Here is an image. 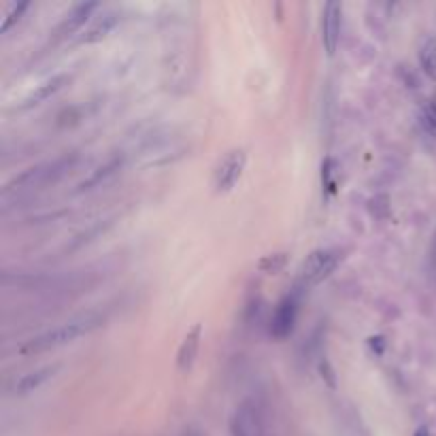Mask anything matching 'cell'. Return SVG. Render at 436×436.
Segmentation results:
<instances>
[{
    "mask_svg": "<svg viewBox=\"0 0 436 436\" xmlns=\"http://www.w3.org/2000/svg\"><path fill=\"white\" fill-rule=\"evenodd\" d=\"M58 364H51V366H41L37 371H30L26 375H22V379L15 383V394L17 396H26L30 392H37L41 385H45L56 373H58Z\"/></svg>",
    "mask_w": 436,
    "mask_h": 436,
    "instance_id": "cell-12",
    "label": "cell"
},
{
    "mask_svg": "<svg viewBox=\"0 0 436 436\" xmlns=\"http://www.w3.org/2000/svg\"><path fill=\"white\" fill-rule=\"evenodd\" d=\"M419 66L421 71L432 79L436 81V37H426L419 45Z\"/></svg>",
    "mask_w": 436,
    "mask_h": 436,
    "instance_id": "cell-14",
    "label": "cell"
},
{
    "mask_svg": "<svg viewBox=\"0 0 436 436\" xmlns=\"http://www.w3.org/2000/svg\"><path fill=\"white\" fill-rule=\"evenodd\" d=\"M200 339H203V324H194L187 330V334L179 345V351H177V371L179 373L187 375L194 368L198 351H200Z\"/></svg>",
    "mask_w": 436,
    "mask_h": 436,
    "instance_id": "cell-10",
    "label": "cell"
},
{
    "mask_svg": "<svg viewBox=\"0 0 436 436\" xmlns=\"http://www.w3.org/2000/svg\"><path fill=\"white\" fill-rule=\"evenodd\" d=\"M98 7H100L98 3H79V5H75L69 13L62 17V22L58 24V28L53 32V39L56 41H62V39L73 37L75 32H79L87 24V19L92 17V13Z\"/></svg>",
    "mask_w": 436,
    "mask_h": 436,
    "instance_id": "cell-8",
    "label": "cell"
},
{
    "mask_svg": "<svg viewBox=\"0 0 436 436\" xmlns=\"http://www.w3.org/2000/svg\"><path fill=\"white\" fill-rule=\"evenodd\" d=\"M319 373H321V379H326L328 387H332V389L337 387V379H334V371H332V366H330L328 360L319 362Z\"/></svg>",
    "mask_w": 436,
    "mask_h": 436,
    "instance_id": "cell-18",
    "label": "cell"
},
{
    "mask_svg": "<svg viewBox=\"0 0 436 436\" xmlns=\"http://www.w3.org/2000/svg\"><path fill=\"white\" fill-rule=\"evenodd\" d=\"M121 22V13L115 11V9H107L100 13L90 26L83 35L79 37V45H94V43H100L103 39H107L111 32L117 28V24Z\"/></svg>",
    "mask_w": 436,
    "mask_h": 436,
    "instance_id": "cell-9",
    "label": "cell"
},
{
    "mask_svg": "<svg viewBox=\"0 0 436 436\" xmlns=\"http://www.w3.org/2000/svg\"><path fill=\"white\" fill-rule=\"evenodd\" d=\"M232 436H264V419L262 409L255 400H245L234 411L230 421Z\"/></svg>",
    "mask_w": 436,
    "mask_h": 436,
    "instance_id": "cell-5",
    "label": "cell"
},
{
    "mask_svg": "<svg viewBox=\"0 0 436 436\" xmlns=\"http://www.w3.org/2000/svg\"><path fill=\"white\" fill-rule=\"evenodd\" d=\"M341 260H343V251L339 249H315L313 253H309L298 271V292L311 290L319 285L321 281H326L337 271Z\"/></svg>",
    "mask_w": 436,
    "mask_h": 436,
    "instance_id": "cell-3",
    "label": "cell"
},
{
    "mask_svg": "<svg viewBox=\"0 0 436 436\" xmlns=\"http://www.w3.org/2000/svg\"><path fill=\"white\" fill-rule=\"evenodd\" d=\"M100 324H103V315L98 313H85L81 317H75L71 321H66L58 328H51L43 334H39L37 339L28 341L22 351L24 353H43V351H51V349H58V347H64L69 345L85 334H90L92 330H96Z\"/></svg>",
    "mask_w": 436,
    "mask_h": 436,
    "instance_id": "cell-1",
    "label": "cell"
},
{
    "mask_svg": "<svg viewBox=\"0 0 436 436\" xmlns=\"http://www.w3.org/2000/svg\"><path fill=\"white\" fill-rule=\"evenodd\" d=\"M413 436H430V430L426 428V426H419L417 430H415V434Z\"/></svg>",
    "mask_w": 436,
    "mask_h": 436,
    "instance_id": "cell-20",
    "label": "cell"
},
{
    "mask_svg": "<svg viewBox=\"0 0 436 436\" xmlns=\"http://www.w3.org/2000/svg\"><path fill=\"white\" fill-rule=\"evenodd\" d=\"M421 119H424V126L430 130V134L436 137V103H426L424 109H421Z\"/></svg>",
    "mask_w": 436,
    "mask_h": 436,
    "instance_id": "cell-17",
    "label": "cell"
},
{
    "mask_svg": "<svg viewBox=\"0 0 436 436\" xmlns=\"http://www.w3.org/2000/svg\"><path fill=\"white\" fill-rule=\"evenodd\" d=\"M121 164H124V156L111 158V160L105 162L103 166H98V169H96L87 179H83V181L77 185V192H87V190H94V187H98V185H103L107 179H111V177L121 169Z\"/></svg>",
    "mask_w": 436,
    "mask_h": 436,
    "instance_id": "cell-13",
    "label": "cell"
},
{
    "mask_svg": "<svg viewBox=\"0 0 436 436\" xmlns=\"http://www.w3.org/2000/svg\"><path fill=\"white\" fill-rule=\"evenodd\" d=\"M181 436H203V434H200V430H198V428L190 426V428H185V430H183V434H181Z\"/></svg>",
    "mask_w": 436,
    "mask_h": 436,
    "instance_id": "cell-19",
    "label": "cell"
},
{
    "mask_svg": "<svg viewBox=\"0 0 436 436\" xmlns=\"http://www.w3.org/2000/svg\"><path fill=\"white\" fill-rule=\"evenodd\" d=\"M28 7H30V3H19V5H13L11 7V11L5 15V19H3V24H0V32H3V35H5V32H9L19 19H22V15L28 11Z\"/></svg>",
    "mask_w": 436,
    "mask_h": 436,
    "instance_id": "cell-16",
    "label": "cell"
},
{
    "mask_svg": "<svg viewBox=\"0 0 436 436\" xmlns=\"http://www.w3.org/2000/svg\"><path fill=\"white\" fill-rule=\"evenodd\" d=\"M296 317H298V292H292L281 300L273 313L271 337L277 341L287 339L296 328Z\"/></svg>",
    "mask_w": 436,
    "mask_h": 436,
    "instance_id": "cell-6",
    "label": "cell"
},
{
    "mask_svg": "<svg viewBox=\"0 0 436 436\" xmlns=\"http://www.w3.org/2000/svg\"><path fill=\"white\" fill-rule=\"evenodd\" d=\"M287 264V253L285 251H279V253H268L264 255L260 262H258V271L260 273H266V275H277L281 273Z\"/></svg>",
    "mask_w": 436,
    "mask_h": 436,
    "instance_id": "cell-15",
    "label": "cell"
},
{
    "mask_svg": "<svg viewBox=\"0 0 436 436\" xmlns=\"http://www.w3.org/2000/svg\"><path fill=\"white\" fill-rule=\"evenodd\" d=\"M247 166V153L245 149H232L228 151L213 173V187L217 194H226L230 192L234 185L239 183V179L243 177V171Z\"/></svg>",
    "mask_w": 436,
    "mask_h": 436,
    "instance_id": "cell-4",
    "label": "cell"
},
{
    "mask_svg": "<svg viewBox=\"0 0 436 436\" xmlns=\"http://www.w3.org/2000/svg\"><path fill=\"white\" fill-rule=\"evenodd\" d=\"M77 162V156H62L56 158L51 162L45 164H37L32 169H26L24 173L15 175L13 179H9L3 187V196H11V194H22V192H32V190H41L45 185H53L56 181H60L66 173H69Z\"/></svg>",
    "mask_w": 436,
    "mask_h": 436,
    "instance_id": "cell-2",
    "label": "cell"
},
{
    "mask_svg": "<svg viewBox=\"0 0 436 436\" xmlns=\"http://www.w3.org/2000/svg\"><path fill=\"white\" fill-rule=\"evenodd\" d=\"M341 17L343 7L341 3H326L321 11V43L328 56H334L341 43Z\"/></svg>",
    "mask_w": 436,
    "mask_h": 436,
    "instance_id": "cell-7",
    "label": "cell"
},
{
    "mask_svg": "<svg viewBox=\"0 0 436 436\" xmlns=\"http://www.w3.org/2000/svg\"><path fill=\"white\" fill-rule=\"evenodd\" d=\"M71 81L69 75H56L47 81H43L41 85H37L35 90H32L26 98H24V103H22V109H30V107H37L41 103H45L47 98H51L53 94H58L66 83Z\"/></svg>",
    "mask_w": 436,
    "mask_h": 436,
    "instance_id": "cell-11",
    "label": "cell"
}]
</instances>
